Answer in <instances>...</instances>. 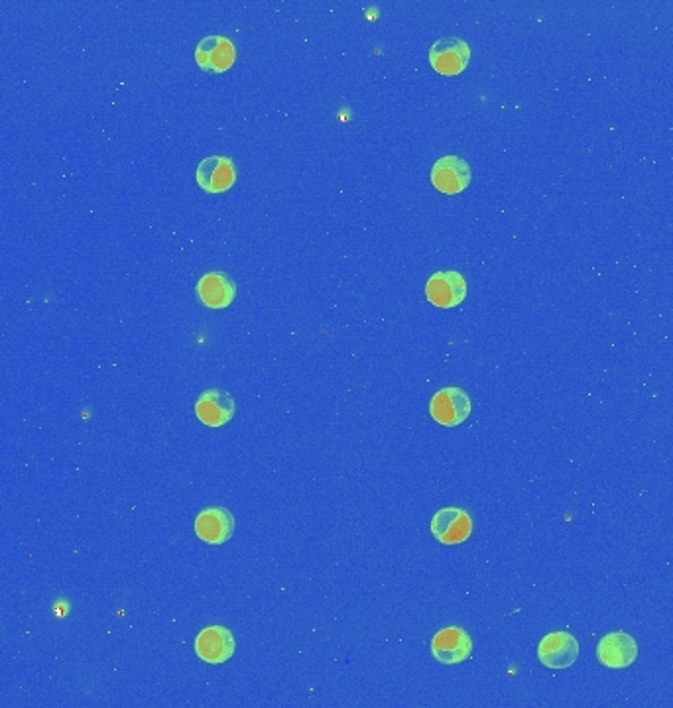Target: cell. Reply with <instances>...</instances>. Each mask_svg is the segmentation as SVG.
Returning <instances> with one entry per match:
<instances>
[{"label":"cell","mask_w":673,"mask_h":708,"mask_svg":"<svg viewBox=\"0 0 673 708\" xmlns=\"http://www.w3.org/2000/svg\"><path fill=\"white\" fill-rule=\"evenodd\" d=\"M195 415L209 427H223L235 415V400L225 390H205L195 402Z\"/></svg>","instance_id":"obj_11"},{"label":"cell","mask_w":673,"mask_h":708,"mask_svg":"<svg viewBox=\"0 0 673 708\" xmlns=\"http://www.w3.org/2000/svg\"><path fill=\"white\" fill-rule=\"evenodd\" d=\"M473 640L463 628L451 626L437 632L431 640V655L443 665H457L471 657Z\"/></svg>","instance_id":"obj_2"},{"label":"cell","mask_w":673,"mask_h":708,"mask_svg":"<svg viewBox=\"0 0 673 708\" xmlns=\"http://www.w3.org/2000/svg\"><path fill=\"white\" fill-rule=\"evenodd\" d=\"M237 58L235 46L229 38L207 36L195 48V61L207 73H225Z\"/></svg>","instance_id":"obj_7"},{"label":"cell","mask_w":673,"mask_h":708,"mask_svg":"<svg viewBox=\"0 0 673 708\" xmlns=\"http://www.w3.org/2000/svg\"><path fill=\"white\" fill-rule=\"evenodd\" d=\"M579 657V642L569 632L548 634L538 646V659L548 669H567Z\"/></svg>","instance_id":"obj_9"},{"label":"cell","mask_w":673,"mask_h":708,"mask_svg":"<svg viewBox=\"0 0 673 708\" xmlns=\"http://www.w3.org/2000/svg\"><path fill=\"white\" fill-rule=\"evenodd\" d=\"M426 295L435 307L451 309L467 297V282L459 272H437L428 280Z\"/></svg>","instance_id":"obj_10"},{"label":"cell","mask_w":673,"mask_h":708,"mask_svg":"<svg viewBox=\"0 0 673 708\" xmlns=\"http://www.w3.org/2000/svg\"><path fill=\"white\" fill-rule=\"evenodd\" d=\"M195 535L209 545H223L235 533V518L225 508H207L195 518Z\"/></svg>","instance_id":"obj_8"},{"label":"cell","mask_w":673,"mask_h":708,"mask_svg":"<svg viewBox=\"0 0 673 708\" xmlns=\"http://www.w3.org/2000/svg\"><path fill=\"white\" fill-rule=\"evenodd\" d=\"M197 295L209 309H225L237 295L235 282L223 272H209L197 282Z\"/></svg>","instance_id":"obj_14"},{"label":"cell","mask_w":673,"mask_h":708,"mask_svg":"<svg viewBox=\"0 0 673 708\" xmlns=\"http://www.w3.org/2000/svg\"><path fill=\"white\" fill-rule=\"evenodd\" d=\"M597 657L609 669H626L638 657L636 640L624 632L607 634L597 646Z\"/></svg>","instance_id":"obj_13"},{"label":"cell","mask_w":673,"mask_h":708,"mask_svg":"<svg viewBox=\"0 0 673 708\" xmlns=\"http://www.w3.org/2000/svg\"><path fill=\"white\" fill-rule=\"evenodd\" d=\"M431 183L445 195H457L471 183V168L459 156H445L431 168Z\"/></svg>","instance_id":"obj_6"},{"label":"cell","mask_w":673,"mask_h":708,"mask_svg":"<svg viewBox=\"0 0 673 708\" xmlns=\"http://www.w3.org/2000/svg\"><path fill=\"white\" fill-rule=\"evenodd\" d=\"M473 520L461 508H443L431 518V533L443 545H459L471 537Z\"/></svg>","instance_id":"obj_3"},{"label":"cell","mask_w":673,"mask_h":708,"mask_svg":"<svg viewBox=\"0 0 673 708\" xmlns=\"http://www.w3.org/2000/svg\"><path fill=\"white\" fill-rule=\"evenodd\" d=\"M471 50L465 40L443 38L437 40L429 50V63L441 75H459L467 69Z\"/></svg>","instance_id":"obj_5"},{"label":"cell","mask_w":673,"mask_h":708,"mask_svg":"<svg viewBox=\"0 0 673 708\" xmlns=\"http://www.w3.org/2000/svg\"><path fill=\"white\" fill-rule=\"evenodd\" d=\"M195 177H197V183L203 191L223 193L235 185L237 172H235L233 160H229L225 156H211V158H205L197 166Z\"/></svg>","instance_id":"obj_12"},{"label":"cell","mask_w":673,"mask_h":708,"mask_svg":"<svg viewBox=\"0 0 673 708\" xmlns=\"http://www.w3.org/2000/svg\"><path fill=\"white\" fill-rule=\"evenodd\" d=\"M193 649L201 661L211 665H221L229 661L235 653L233 632L227 630L225 626H209L197 634Z\"/></svg>","instance_id":"obj_4"},{"label":"cell","mask_w":673,"mask_h":708,"mask_svg":"<svg viewBox=\"0 0 673 708\" xmlns=\"http://www.w3.org/2000/svg\"><path fill=\"white\" fill-rule=\"evenodd\" d=\"M429 413L445 427L461 425L471 415V398L461 388H441L429 402Z\"/></svg>","instance_id":"obj_1"}]
</instances>
